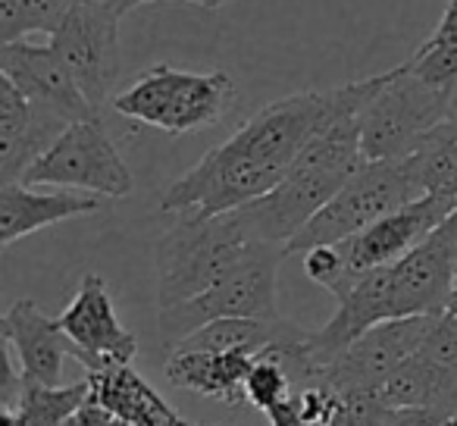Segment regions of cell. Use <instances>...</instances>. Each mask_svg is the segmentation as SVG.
<instances>
[{
  "mask_svg": "<svg viewBox=\"0 0 457 426\" xmlns=\"http://www.w3.org/2000/svg\"><path fill=\"white\" fill-rule=\"evenodd\" d=\"M445 195H448V197H457V172L451 176V182H448V188H445Z\"/></svg>",
  "mask_w": 457,
  "mask_h": 426,
  "instance_id": "4dcf8cb0",
  "label": "cell"
},
{
  "mask_svg": "<svg viewBox=\"0 0 457 426\" xmlns=\"http://www.w3.org/2000/svg\"><path fill=\"white\" fill-rule=\"evenodd\" d=\"M79 0H0V45L54 35Z\"/></svg>",
  "mask_w": 457,
  "mask_h": 426,
  "instance_id": "7402d4cb",
  "label": "cell"
},
{
  "mask_svg": "<svg viewBox=\"0 0 457 426\" xmlns=\"http://www.w3.org/2000/svg\"><path fill=\"white\" fill-rule=\"evenodd\" d=\"M451 413L429 411V407H392L382 426H445Z\"/></svg>",
  "mask_w": 457,
  "mask_h": 426,
  "instance_id": "484cf974",
  "label": "cell"
},
{
  "mask_svg": "<svg viewBox=\"0 0 457 426\" xmlns=\"http://www.w3.org/2000/svg\"><path fill=\"white\" fill-rule=\"evenodd\" d=\"M445 426H457V411L451 413V417H448V423H445Z\"/></svg>",
  "mask_w": 457,
  "mask_h": 426,
  "instance_id": "d6a6232c",
  "label": "cell"
},
{
  "mask_svg": "<svg viewBox=\"0 0 457 426\" xmlns=\"http://www.w3.org/2000/svg\"><path fill=\"white\" fill-rule=\"evenodd\" d=\"M392 407L379 398V392H348L336 398V411L329 426H382Z\"/></svg>",
  "mask_w": 457,
  "mask_h": 426,
  "instance_id": "cb8c5ba5",
  "label": "cell"
},
{
  "mask_svg": "<svg viewBox=\"0 0 457 426\" xmlns=\"http://www.w3.org/2000/svg\"><path fill=\"white\" fill-rule=\"evenodd\" d=\"M104 4H110V7H113L116 13H122V16H126L129 10L141 7V4H147V0H104Z\"/></svg>",
  "mask_w": 457,
  "mask_h": 426,
  "instance_id": "83f0119b",
  "label": "cell"
},
{
  "mask_svg": "<svg viewBox=\"0 0 457 426\" xmlns=\"http://www.w3.org/2000/svg\"><path fill=\"white\" fill-rule=\"evenodd\" d=\"M454 95L413 76L411 63L386 72L382 88L361 116V147L367 160H395L417 151L426 132L451 116Z\"/></svg>",
  "mask_w": 457,
  "mask_h": 426,
  "instance_id": "8992f818",
  "label": "cell"
},
{
  "mask_svg": "<svg viewBox=\"0 0 457 426\" xmlns=\"http://www.w3.org/2000/svg\"><path fill=\"white\" fill-rule=\"evenodd\" d=\"M60 323H63L66 336L76 342V361L85 370L97 367L104 357L132 363L135 351H138V338H135L132 330L120 323L107 280H101L97 273L82 276L76 298L60 313Z\"/></svg>",
  "mask_w": 457,
  "mask_h": 426,
  "instance_id": "4fadbf2b",
  "label": "cell"
},
{
  "mask_svg": "<svg viewBox=\"0 0 457 426\" xmlns=\"http://www.w3.org/2000/svg\"><path fill=\"white\" fill-rule=\"evenodd\" d=\"M104 207L101 195H79V191H35L32 185L10 182L0 185V245L10 248L20 238L63 223L72 217H88Z\"/></svg>",
  "mask_w": 457,
  "mask_h": 426,
  "instance_id": "2e32d148",
  "label": "cell"
},
{
  "mask_svg": "<svg viewBox=\"0 0 457 426\" xmlns=\"http://www.w3.org/2000/svg\"><path fill=\"white\" fill-rule=\"evenodd\" d=\"M292 380H288L286 367L276 361L270 351L254 357V367H251L248 380H245V398H248L251 407L267 413L276 401H282L286 395H292Z\"/></svg>",
  "mask_w": 457,
  "mask_h": 426,
  "instance_id": "603a6c76",
  "label": "cell"
},
{
  "mask_svg": "<svg viewBox=\"0 0 457 426\" xmlns=\"http://www.w3.org/2000/svg\"><path fill=\"white\" fill-rule=\"evenodd\" d=\"M254 367V355L245 351H191L176 348L166 355V380L170 386L204 398L226 401L228 407L248 405L245 380Z\"/></svg>",
  "mask_w": 457,
  "mask_h": 426,
  "instance_id": "e0dca14e",
  "label": "cell"
},
{
  "mask_svg": "<svg viewBox=\"0 0 457 426\" xmlns=\"http://www.w3.org/2000/svg\"><path fill=\"white\" fill-rule=\"evenodd\" d=\"M270 423L273 426H307L304 417H301V407H298V395H286L282 401H276L273 407L267 411Z\"/></svg>",
  "mask_w": 457,
  "mask_h": 426,
  "instance_id": "4316f807",
  "label": "cell"
},
{
  "mask_svg": "<svg viewBox=\"0 0 457 426\" xmlns=\"http://www.w3.org/2000/svg\"><path fill=\"white\" fill-rule=\"evenodd\" d=\"M407 160L426 195L429 191L445 195L451 176L457 172V116H448L432 132H426V138L417 145V151L407 154Z\"/></svg>",
  "mask_w": 457,
  "mask_h": 426,
  "instance_id": "44dd1931",
  "label": "cell"
},
{
  "mask_svg": "<svg viewBox=\"0 0 457 426\" xmlns=\"http://www.w3.org/2000/svg\"><path fill=\"white\" fill-rule=\"evenodd\" d=\"M232 101L236 82L228 72H185L157 63L113 97V110L166 135H188L216 126Z\"/></svg>",
  "mask_w": 457,
  "mask_h": 426,
  "instance_id": "3957f363",
  "label": "cell"
},
{
  "mask_svg": "<svg viewBox=\"0 0 457 426\" xmlns=\"http://www.w3.org/2000/svg\"><path fill=\"white\" fill-rule=\"evenodd\" d=\"M88 382L91 398L110 407L116 417H126L138 426H176L182 420L129 363L104 357L97 367L88 370Z\"/></svg>",
  "mask_w": 457,
  "mask_h": 426,
  "instance_id": "ac0fdd59",
  "label": "cell"
},
{
  "mask_svg": "<svg viewBox=\"0 0 457 426\" xmlns=\"http://www.w3.org/2000/svg\"><path fill=\"white\" fill-rule=\"evenodd\" d=\"M0 76H7L29 101L63 116L66 122L97 120V110L51 45H32L26 38L0 45Z\"/></svg>",
  "mask_w": 457,
  "mask_h": 426,
  "instance_id": "7c38bea8",
  "label": "cell"
},
{
  "mask_svg": "<svg viewBox=\"0 0 457 426\" xmlns=\"http://www.w3.org/2000/svg\"><path fill=\"white\" fill-rule=\"evenodd\" d=\"M22 185L91 191L101 197H126L132 191V170L120 157L101 120L70 122L60 138L35 160Z\"/></svg>",
  "mask_w": 457,
  "mask_h": 426,
  "instance_id": "52a82bcc",
  "label": "cell"
},
{
  "mask_svg": "<svg viewBox=\"0 0 457 426\" xmlns=\"http://www.w3.org/2000/svg\"><path fill=\"white\" fill-rule=\"evenodd\" d=\"M413 76L438 91L457 95V0H448L432 35L407 57Z\"/></svg>",
  "mask_w": 457,
  "mask_h": 426,
  "instance_id": "ffe728a7",
  "label": "cell"
},
{
  "mask_svg": "<svg viewBox=\"0 0 457 426\" xmlns=\"http://www.w3.org/2000/svg\"><path fill=\"white\" fill-rule=\"evenodd\" d=\"M388 407H429V411H457V370L426 355H411L379 388Z\"/></svg>",
  "mask_w": 457,
  "mask_h": 426,
  "instance_id": "d6986e66",
  "label": "cell"
},
{
  "mask_svg": "<svg viewBox=\"0 0 457 426\" xmlns=\"http://www.w3.org/2000/svg\"><path fill=\"white\" fill-rule=\"evenodd\" d=\"M110 426H138V423H132V420H126V417H113V423Z\"/></svg>",
  "mask_w": 457,
  "mask_h": 426,
  "instance_id": "1f68e13d",
  "label": "cell"
},
{
  "mask_svg": "<svg viewBox=\"0 0 457 426\" xmlns=\"http://www.w3.org/2000/svg\"><path fill=\"white\" fill-rule=\"evenodd\" d=\"M454 210H457V197L429 191V195H420L417 201L392 210L388 217L376 220L373 226H367V230L357 232V236L345 238V242H336L338 255H342V263H345V273H348V282L354 280L357 273H363V270L388 267V263L401 261V257L417 248L432 230H438ZM348 282H345V286H348Z\"/></svg>",
  "mask_w": 457,
  "mask_h": 426,
  "instance_id": "30bf717a",
  "label": "cell"
},
{
  "mask_svg": "<svg viewBox=\"0 0 457 426\" xmlns=\"http://www.w3.org/2000/svg\"><path fill=\"white\" fill-rule=\"evenodd\" d=\"M448 313H457V267H454V292H451L448 301Z\"/></svg>",
  "mask_w": 457,
  "mask_h": 426,
  "instance_id": "f546056e",
  "label": "cell"
},
{
  "mask_svg": "<svg viewBox=\"0 0 457 426\" xmlns=\"http://www.w3.org/2000/svg\"><path fill=\"white\" fill-rule=\"evenodd\" d=\"M286 255L288 251L282 245H257L242 263H236L222 280H216L207 292L185 301V305L157 311V338L166 348V355L213 320L279 317V311H276V301H279L276 280H279V263Z\"/></svg>",
  "mask_w": 457,
  "mask_h": 426,
  "instance_id": "277c9868",
  "label": "cell"
},
{
  "mask_svg": "<svg viewBox=\"0 0 457 426\" xmlns=\"http://www.w3.org/2000/svg\"><path fill=\"white\" fill-rule=\"evenodd\" d=\"M382 79L386 72L338 85L342 107H338L336 120L313 135V141L298 154V160L288 166L282 182L270 195L238 210V217L245 220L257 242L288 248V242L367 163L361 147V116L376 97V91L382 88Z\"/></svg>",
  "mask_w": 457,
  "mask_h": 426,
  "instance_id": "6da1fadb",
  "label": "cell"
},
{
  "mask_svg": "<svg viewBox=\"0 0 457 426\" xmlns=\"http://www.w3.org/2000/svg\"><path fill=\"white\" fill-rule=\"evenodd\" d=\"M426 195L411 160H367L317 217L288 242V255H304L320 245H336L357 236L392 210Z\"/></svg>",
  "mask_w": 457,
  "mask_h": 426,
  "instance_id": "5b68a950",
  "label": "cell"
},
{
  "mask_svg": "<svg viewBox=\"0 0 457 426\" xmlns=\"http://www.w3.org/2000/svg\"><path fill=\"white\" fill-rule=\"evenodd\" d=\"M436 323L438 317H404L373 326L323 363V386L336 395L379 392L382 382L423 348Z\"/></svg>",
  "mask_w": 457,
  "mask_h": 426,
  "instance_id": "9c48e42d",
  "label": "cell"
},
{
  "mask_svg": "<svg viewBox=\"0 0 457 426\" xmlns=\"http://www.w3.org/2000/svg\"><path fill=\"white\" fill-rule=\"evenodd\" d=\"M147 4H157V0H147ZM188 4H197V7H204V10H222L226 4H232V0H188Z\"/></svg>",
  "mask_w": 457,
  "mask_h": 426,
  "instance_id": "f1b7e54d",
  "label": "cell"
},
{
  "mask_svg": "<svg viewBox=\"0 0 457 426\" xmlns=\"http://www.w3.org/2000/svg\"><path fill=\"white\" fill-rule=\"evenodd\" d=\"M70 126L63 116L29 101L7 76H0V182H22L26 170Z\"/></svg>",
  "mask_w": 457,
  "mask_h": 426,
  "instance_id": "9a60e30c",
  "label": "cell"
},
{
  "mask_svg": "<svg viewBox=\"0 0 457 426\" xmlns=\"http://www.w3.org/2000/svg\"><path fill=\"white\" fill-rule=\"evenodd\" d=\"M254 236L238 217H201V213H179V223L157 238L154 270H157V307L185 305L207 292L216 280L242 263L257 248Z\"/></svg>",
  "mask_w": 457,
  "mask_h": 426,
  "instance_id": "7a4b0ae2",
  "label": "cell"
},
{
  "mask_svg": "<svg viewBox=\"0 0 457 426\" xmlns=\"http://www.w3.org/2000/svg\"><path fill=\"white\" fill-rule=\"evenodd\" d=\"M457 267V210L432 230L413 251L392 263L395 313L404 317H445L454 292Z\"/></svg>",
  "mask_w": 457,
  "mask_h": 426,
  "instance_id": "8fae6325",
  "label": "cell"
},
{
  "mask_svg": "<svg viewBox=\"0 0 457 426\" xmlns=\"http://www.w3.org/2000/svg\"><path fill=\"white\" fill-rule=\"evenodd\" d=\"M120 20L122 13L104 0H79L51 35V47L70 66L95 110L104 107L120 79Z\"/></svg>",
  "mask_w": 457,
  "mask_h": 426,
  "instance_id": "ba28073f",
  "label": "cell"
},
{
  "mask_svg": "<svg viewBox=\"0 0 457 426\" xmlns=\"http://www.w3.org/2000/svg\"><path fill=\"white\" fill-rule=\"evenodd\" d=\"M4 342L26 380L45 386H63L66 357H76L79 348L63 332L60 317H47L32 298H20L0 320Z\"/></svg>",
  "mask_w": 457,
  "mask_h": 426,
  "instance_id": "5bb4252c",
  "label": "cell"
},
{
  "mask_svg": "<svg viewBox=\"0 0 457 426\" xmlns=\"http://www.w3.org/2000/svg\"><path fill=\"white\" fill-rule=\"evenodd\" d=\"M423 351L457 370V313H445V317H438L436 330H432V336L426 338Z\"/></svg>",
  "mask_w": 457,
  "mask_h": 426,
  "instance_id": "d4e9b609",
  "label": "cell"
}]
</instances>
